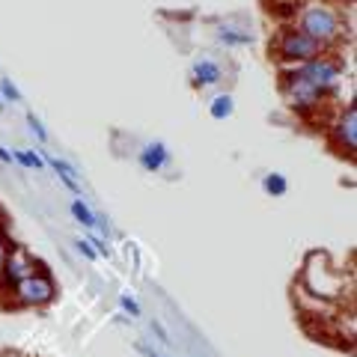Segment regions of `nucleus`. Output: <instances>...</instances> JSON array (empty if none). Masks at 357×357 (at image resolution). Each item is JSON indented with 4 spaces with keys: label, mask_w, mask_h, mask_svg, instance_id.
<instances>
[{
    "label": "nucleus",
    "mask_w": 357,
    "mask_h": 357,
    "mask_svg": "<svg viewBox=\"0 0 357 357\" xmlns=\"http://www.w3.org/2000/svg\"><path fill=\"white\" fill-rule=\"evenodd\" d=\"M6 253H9V244L3 238V232H0V271H3V262H6Z\"/></svg>",
    "instance_id": "20"
},
{
    "label": "nucleus",
    "mask_w": 357,
    "mask_h": 357,
    "mask_svg": "<svg viewBox=\"0 0 357 357\" xmlns=\"http://www.w3.org/2000/svg\"><path fill=\"white\" fill-rule=\"evenodd\" d=\"M42 155H45V152H42ZM45 161H48V164L54 167V173H57V176L63 178V185L69 188L72 194H81V185H77V176H75V170H72L69 164H66L63 158H54V155H45Z\"/></svg>",
    "instance_id": "11"
},
{
    "label": "nucleus",
    "mask_w": 357,
    "mask_h": 357,
    "mask_svg": "<svg viewBox=\"0 0 357 357\" xmlns=\"http://www.w3.org/2000/svg\"><path fill=\"white\" fill-rule=\"evenodd\" d=\"M137 161H140V167L146 173H158V170H164V167L170 164V149H167L164 143H146V146L140 149Z\"/></svg>",
    "instance_id": "9"
},
{
    "label": "nucleus",
    "mask_w": 357,
    "mask_h": 357,
    "mask_svg": "<svg viewBox=\"0 0 357 357\" xmlns=\"http://www.w3.org/2000/svg\"><path fill=\"white\" fill-rule=\"evenodd\" d=\"M295 27L301 33H307L310 39H316L325 51L331 48V45H340L345 39V27H342L340 9L333 3H328V0H310L307 6H301Z\"/></svg>",
    "instance_id": "1"
},
{
    "label": "nucleus",
    "mask_w": 357,
    "mask_h": 357,
    "mask_svg": "<svg viewBox=\"0 0 357 357\" xmlns=\"http://www.w3.org/2000/svg\"><path fill=\"white\" fill-rule=\"evenodd\" d=\"M69 208H72V218L81 223V227H86V229H96V227H98V218L93 215V211H89V206L84 203V199H75Z\"/></svg>",
    "instance_id": "12"
},
{
    "label": "nucleus",
    "mask_w": 357,
    "mask_h": 357,
    "mask_svg": "<svg viewBox=\"0 0 357 357\" xmlns=\"http://www.w3.org/2000/svg\"><path fill=\"white\" fill-rule=\"evenodd\" d=\"M319 54H325V48L316 42V39H310L307 33H301L298 27H286L277 33V39L271 42V57L280 63V66H301V63H307L312 57H319Z\"/></svg>",
    "instance_id": "2"
},
{
    "label": "nucleus",
    "mask_w": 357,
    "mask_h": 357,
    "mask_svg": "<svg viewBox=\"0 0 357 357\" xmlns=\"http://www.w3.org/2000/svg\"><path fill=\"white\" fill-rule=\"evenodd\" d=\"M337 3H354V0H337Z\"/></svg>",
    "instance_id": "24"
},
{
    "label": "nucleus",
    "mask_w": 357,
    "mask_h": 357,
    "mask_svg": "<svg viewBox=\"0 0 357 357\" xmlns=\"http://www.w3.org/2000/svg\"><path fill=\"white\" fill-rule=\"evenodd\" d=\"M13 295H15L18 304L42 307V304H51V301H54V295H57V286H54V280L48 274L33 271V274L24 277V280L13 283Z\"/></svg>",
    "instance_id": "5"
},
{
    "label": "nucleus",
    "mask_w": 357,
    "mask_h": 357,
    "mask_svg": "<svg viewBox=\"0 0 357 357\" xmlns=\"http://www.w3.org/2000/svg\"><path fill=\"white\" fill-rule=\"evenodd\" d=\"M75 248L81 250V253L86 256V259H96V256H98V253H96V248H93V244H89V241H84V238H77V244H75Z\"/></svg>",
    "instance_id": "19"
},
{
    "label": "nucleus",
    "mask_w": 357,
    "mask_h": 357,
    "mask_svg": "<svg viewBox=\"0 0 357 357\" xmlns=\"http://www.w3.org/2000/svg\"><path fill=\"white\" fill-rule=\"evenodd\" d=\"M137 349H140V351H143V354H146V357H161V354H158V351H149V349H146V345H137Z\"/></svg>",
    "instance_id": "23"
},
{
    "label": "nucleus",
    "mask_w": 357,
    "mask_h": 357,
    "mask_svg": "<svg viewBox=\"0 0 357 357\" xmlns=\"http://www.w3.org/2000/svg\"><path fill=\"white\" fill-rule=\"evenodd\" d=\"M292 69L325 96L337 93L340 81H342V66L333 63V57H328V54H319V57H312V60L301 63V66H292Z\"/></svg>",
    "instance_id": "4"
},
{
    "label": "nucleus",
    "mask_w": 357,
    "mask_h": 357,
    "mask_svg": "<svg viewBox=\"0 0 357 357\" xmlns=\"http://www.w3.org/2000/svg\"><path fill=\"white\" fill-rule=\"evenodd\" d=\"M36 271V262H33V256L27 253V250H9L6 253V262H3V280L13 286V283H18V280H24L27 274H33Z\"/></svg>",
    "instance_id": "7"
},
{
    "label": "nucleus",
    "mask_w": 357,
    "mask_h": 357,
    "mask_svg": "<svg viewBox=\"0 0 357 357\" xmlns=\"http://www.w3.org/2000/svg\"><path fill=\"white\" fill-rule=\"evenodd\" d=\"M0 110H3V98H0Z\"/></svg>",
    "instance_id": "25"
},
{
    "label": "nucleus",
    "mask_w": 357,
    "mask_h": 357,
    "mask_svg": "<svg viewBox=\"0 0 357 357\" xmlns=\"http://www.w3.org/2000/svg\"><path fill=\"white\" fill-rule=\"evenodd\" d=\"M27 126L33 128V134H36V137H39L42 143H48V131H45V126L36 119V114H27Z\"/></svg>",
    "instance_id": "16"
},
{
    "label": "nucleus",
    "mask_w": 357,
    "mask_h": 357,
    "mask_svg": "<svg viewBox=\"0 0 357 357\" xmlns=\"http://www.w3.org/2000/svg\"><path fill=\"white\" fill-rule=\"evenodd\" d=\"M218 39H220L223 45H229V48H248V45H253L250 30L236 27V24H229V21L218 27Z\"/></svg>",
    "instance_id": "10"
},
{
    "label": "nucleus",
    "mask_w": 357,
    "mask_h": 357,
    "mask_svg": "<svg viewBox=\"0 0 357 357\" xmlns=\"http://www.w3.org/2000/svg\"><path fill=\"white\" fill-rule=\"evenodd\" d=\"M0 161H3V164H13L15 158H13V152H9L6 146H0Z\"/></svg>",
    "instance_id": "21"
},
{
    "label": "nucleus",
    "mask_w": 357,
    "mask_h": 357,
    "mask_svg": "<svg viewBox=\"0 0 357 357\" xmlns=\"http://www.w3.org/2000/svg\"><path fill=\"white\" fill-rule=\"evenodd\" d=\"M208 114H211V119H227V116H232V96L220 93L218 98H211Z\"/></svg>",
    "instance_id": "13"
},
{
    "label": "nucleus",
    "mask_w": 357,
    "mask_h": 357,
    "mask_svg": "<svg viewBox=\"0 0 357 357\" xmlns=\"http://www.w3.org/2000/svg\"><path fill=\"white\" fill-rule=\"evenodd\" d=\"M280 93H283L286 105L292 107L295 114H312V110H319L321 102H325V93H319L312 84H307L295 69L283 72V77H280Z\"/></svg>",
    "instance_id": "3"
},
{
    "label": "nucleus",
    "mask_w": 357,
    "mask_h": 357,
    "mask_svg": "<svg viewBox=\"0 0 357 357\" xmlns=\"http://www.w3.org/2000/svg\"><path fill=\"white\" fill-rule=\"evenodd\" d=\"M220 77H223V66L218 60H211V57H197L194 60V66H191V84L197 89L215 86V84H220Z\"/></svg>",
    "instance_id": "8"
},
{
    "label": "nucleus",
    "mask_w": 357,
    "mask_h": 357,
    "mask_svg": "<svg viewBox=\"0 0 357 357\" xmlns=\"http://www.w3.org/2000/svg\"><path fill=\"white\" fill-rule=\"evenodd\" d=\"M119 304H122V310H126V312H131V316H140V304H137V301H134V295H119Z\"/></svg>",
    "instance_id": "17"
},
{
    "label": "nucleus",
    "mask_w": 357,
    "mask_h": 357,
    "mask_svg": "<svg viewBox=\"0 0 357 357\" xmlns=\"http://www.w3.org/2000/svg\"><path fill=\"white\" fill-rule=\"evenodd\" d=\"M152 331H155V333H158V337H161V340L167 342V331H164V328L158 325V321H152Z\"/></svg>",
    "instance_id": "22"
},
{
    "label": "nucleus",
    "mask_w": 357,
    "mask_h": 357,
    "mask_svg": "<svg viewBox=\"0 0 357 357\" xmlns=\"http://www.w3.org/2000/svg\"><path fill=\"white\" fill-rule=\"evenodd\" d=\"M262 188H265V194H271V197H283L289 191V182L283 173H268L262 178Z\"/></svg>",
    "instance_id": "14"
},
{
    "label": "nucleus",
    "mask_w": 357,
    "mask_h": 357,
    "mask_svg": "<svg viewBox=\"0 0 357 357\" xmlns=\"http://www.w3.org/2000/svg\"><path fill=\"white\" fill-rule=\"evenodd\" d=\"M333 143H337L345 155L357 152V110H354V105L345 107L342 116L337 119V126H333Z\"/></svg>",
    "instance_id": "6"
},
{
    "label": "nucleus",
    "mask_w": 357,
    "mask_h": 357,
    "mask_svg": "<svg viewBox=\"0 0 357 357\" xmlns=\"http://www.w3.org/2000/svg\"><path fill=\"white\" fill-rule=\"evenodd\" d=\"M0 89H3V98H13V102H21V93L13 81H0Z\"/></svg>",
    "instance_id": "18"
},
{
    "label": "nucleus",
    "mask_w": 357,
    "mask_h": 357,
    "mask_svg": "<svg viewBox=\"0 0 357 357\" xmlns=\"http://www.w3.org/2000/svg\"><path fill=\"white\" fill-rule=\"evenodd\" d=\"M13 158L21 164V167H30V170H42L45 167V158L42 152H30V149H21V152H13Z\"/></svg>",
    "instance_id": "15"
}]
</instances>
